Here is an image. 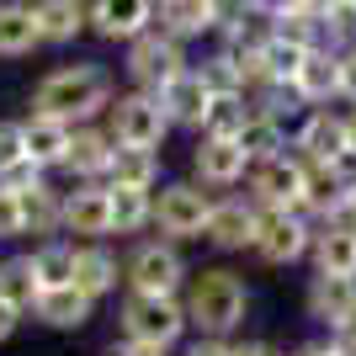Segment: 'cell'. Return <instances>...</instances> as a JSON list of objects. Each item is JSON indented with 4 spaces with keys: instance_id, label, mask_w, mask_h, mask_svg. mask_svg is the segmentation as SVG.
<instances>
[{
    "instance_id": "obj_43",
    "label": "cell",
    "mask_w": 356,
    "mask_h": 356,
    "mask_svg": "<svg viewBox=\"0 0 356 356\" xmlns=\"http://www.w3.org/2000/svg\"><path fill=\"white\" fill-rule=\"evenodd\" d=\"M16 330H22V314H16V309H11V303H0V346L11 341Z\"/></svg>"
},
{
    "instance_id": "obj_20",
    "label": "cell",
    "mask_w": 356,
    "mask_h": 356,
    "mask_svg": "<svg viewBox=\"0 0 356 356\" xmlns=\"http://www.w3.org/2000/svg\"><path fill=\"white\" fill-rule=\"evenodd\" d=\"M74 287L86 298H112L122 287V261L118 250L106 245V239H86V245H74Z\"/></svg>"
},
{
    "instance_id": "obj_36",
    "label": "cell",
    "mask_w": 356,
    "mask_h": 356,
    "mask_svg": "<svg viewBox=\"0 0 356 356\" xmlns=\"http://www.w3.org/2000/svg\"><path fill=\"white\" fill-rule=\"evenodd\" d=\"M16 239H27V229H22V197L0 192V245H16Z\"/></svg>"
},
{
    "instance_id": "obj_31",
    "label": "cell",
    "mask_w": 356,
    "mask_h": 356,
    "mask_svg": "<svg viewBox=\"0 0 356 356\" xmlns=\"http://www.w3.org/2000/svg\"><path fill=\"white\" fill-rule=\"evenodd\" d=\"M149 229H154V192H112V234L134 239V234H149Z\"/></svg>"
},
{
    "instance_id": "obj_18",
    "label": "cell",
    "mask_w": 356,
    "mask_h": 356,
    "mask_svg": "<svg viewBox=\"0 0 356 356\" xmlns=\"http://www.w3.org/2000/svg\"><path fill=\"white\" fill-rule=\"evenodd\" d=\"M112 154H118V138L106 134V122H80V128H74V144H70V160H64L70 186H80V181H106Z\"/></svg>"
},
{
    "instance_id": "obj_26",
    "label": "cell",
    "mask_w": 356,
    "mask_h": 356,
    "mask_svg": "<svg viewBox=\"0 0 356 356\" xmlns=\"http://www.w3.org/2000/svg\"><path fill=\"white\" fill-rule=\"evenodd\" d=\"M22 229H27V239H38V245L64 234V192L54 186V181L22 192Z\"/></svg>"
},
{
    "instance_id": "obj_8",
    "label": "cell",
    "mask_w": 356,
    "mask_h": 356,
    "mask_svg": "<svg viewBox=\"0 0 356 356\" xmlns=\"http://www.w3.org/2000/svg\"><path fill=\"white\" fill-rule=\"evenodd\" d=\"M181 70H192L186 43H176V38L160 32V27H149L144 38H134V43L122 48V74L134 80V90H160V86H170Z\"/></svg>"
},
{
    "instance_id": "obj_42",
    "label": "cell",
    "mask_w": 356,
    "mask_h": 356,
    "mask_svg": "<svg viewBox=\"0 0 356 356\" xmlns=\"http://www.w3.org/2000/svg\"><path fill=\"white\" fill-rule=\"evenodd\" d=\"M234 356H287L277 341H234Z\"/></svg>"
},
{
    "instance_id": "obj_12",
    "label": "cell",
    "mask_w": 356,
    "mask_h": 356,
    "mask_svg": "<svg viewBox=\"0 0 356 356\" xmlns=\"http://www.w3.org/2000/svg\"><path fill=\"white\" fill-rule=\"evenodd\" d=\"M255 229H261V208L239 192H223V197H213L202 245H213V250H223V255H245L255 245Z\"/></svg>"
},
{
    "instance_id": "obj_48",
    "label": "cell",
    "mask_w": 356,
    "mask_h": 356,
    "mask_svg": "<svg viewBox=\"0 0 356 356\" xmlns=\"http://www.w3.org/2000/svg\"><path fill=\"white\" fill-rule=\"evenodd\" d=\"M346 6H351V11H356V0H346Z\"/></svg>"
},
{
    "instance_id": "obj_7",
    "label": "cell",
    "mask_w": 356,
    "mask_h": 356,
    "mask_svg": "<svg viewBox=\"0 0 356 356\" xmlns=\"http://www.w3.org/2000/svg\"><path fill=\"white\" fill-rule=\"evenodd\" d=\"M208 213H213L208 186H197V181H160V192H154V234L176 239V245L202 239Z\"/></svg>"
},
{
    "instance_id": "obj_34",
    "label": "cell",
    "mask_w": 356,
    "mask_h": 356,
    "mask_svg": "<svg viewBox=\"0 0 356 356\" xmlns=\"http://www.w3.org/2000/svg\"><path fill=\"white\" fill-rule=\"evenodd\" d=\"M245 118H250V96H213L202 134H213V138H239Z\"/></svg>"
},
{
    "instance_id": "obj_38",
    "label": "cell",
    "mask_w": 356,
    "mask_h": 356,
    "mask_svg": "<svg viewBox=\"0 0 356 356\" xmlns=\"http://www.w3.org/2000/svg\"><path fill=\"white\" fill-rule=\"evenodd\" d=\"M186 356H234V341H229V335H192V341H186Z\"/></svg>"
},
{
    "instance_id": "obj_2",
    "label": "cell",
    "mask_w": 356,
    "mask_h": 356,
    "mask_svg": "<svg viewBox=\"0 0 356 356\" xmlns=\"http://www.w3.org/2000/svg\"><path fill=\"white\" fill-rule=\"evenodd\" d=\"M181 303H186L192 335H229L234 341L239 330H245V319H250V309H255V293L234 266H202V271L186 277Z\"/></svg>"
},
{
    "instance_id": "obj_41",
    "label": "cell",
    "mask_w": 356,
    "mask_h": 356,
    "mask_svg": "<svg viewBox=\"0 0 356 356\" xmlns=\"http://www.w3.org/2000/svg\"><path fill=\"white\" fill-rule=\"evenodd\" d=\"M102 356H170V351H154V346H138V341H122V335H118Z\"/></svg>"
},
{
    "instance_id": "obj_9",
    "label": "cell",
    "mask_w": 356,
    "mask_h": 356,
    "mask_svg": "<svg viewBox=\"0 0 356 356\" xmlns=\"http://www.w3.org/2000/svg\"><path fill=\"white\" fill-rule=\"evenodd\" d=\"M303 176H309V165L298 160L293 149H282V154H271V160H255V165H250L245 197H250L261 213L303 208Z\"/></svg>"
},
{
    "instance_id": "obj_16",
    "label": "cell",
    "mask_w": 356,
    "mask_h": 356,
    "mask_svg": "<svg viewBox=\"0 0 356 356\" xmlns=\"http://www.w3.org/2000/svg\"><path fill=\"white\" fill-rule=\"evenodd\" d=\"M351 181H356V165H309V176H303V213L314 223L341 218L346 202H351Z\"/></svg>"
},
{
    "instance_id": "obj_46",
    "label": "cell",
    "mask_w": 356,
    "mask_h": 356,
    "mask_svg": "<svg viewBox=\"0 0 356 356\" xmlns=\"http://www.w3.org/2000/svg\"><path fill=\"white\" fill-rule=\"evenodd\" d=\"M346 149H351V165H356V106H346Z\"/></svg>"
},
{
    "instance_id": "obj_44",
    "label": "cell",
    "mask_w": 356,
    "mask_h": 356,
    "mask_svg": "<svg viewBox=\"0 0 356 356\" xmlns=\"http://www.w3.org/2000/svg\"><path fill=\"white\" fill-rule=\"evenodd\" d=\"M287 356H335V346H330V335H319V341H303V346H293Z\"/></svg>"
},
{
    "instance_id": "obj_19",
    "label": "cell",
    "mask_w": 356,
    "mask_h": 356,
    "mask_svg": "<svg viewBox=\"0 0 356 356\" xmlns=\"http://www.w3.org/2000/svg\"><path fill=\"white\" fill-rule=\"evenodd\" d=\"M22 122V144H27V160H38L43 170H64L70 160V144H74V122L64 118H48V112H27Z\"/></svg>"
},
{
    "instance_id": "obj_11",
    "label": "cell",
    "mask_w": 356,
    "mask_h": 356,
    "mask_svg": "<svg viewBox=\"0 0 356 356\" xmlns=\"http://www.w3.org/2000/svg\"><path fill=\"white\" fill-rule=\"evenodd\" d=\"M250 154L239 138H213V134H197L192 144V181L208 186V192H234L250 181Z\"/></svg>"
},
{
    "instance_id": "obj_45",
    "label": "cell",
    "mask_w": 356,
    "mask_h": 356,
    "mask_svg": "<svg viewBox=\"0 0 356 356\" xmlns=\"http://www.w3.org/2000/svg\"><path fill=\"white\" fill-rule=\"evenodd\" d=\"M330 346H335V356H356V325L341 330V335H330Z\"/></svg>"
},
{
    "instance_id": "obj_3",
    "label": "cell",
    "mask_w": 356,
    "mask_h": 356,
    "mask_svg": "<svg viewBox=\"0 0 356 356\" xmlns=\"http://www.w3.org/2000/svg\"><path fill=\"white\" fill-rule=\"evenodd\" d=\"M118 335L154 351H176L192 341V319L181 298H160V293H122L118 298Z\"/></svg>"
},
{
    "instance_id": "obj_40",
    "label": "cell",
    "mask_w": 356,
    "mask_h": 356,
    "mask_svg": "<svg viewBox=\"0 0 356 356\" xmlns=\"http://www.w3.org/2000/svg\"><path fill=\"white\" fill-rule=\"evenodd\" d=\"M255 11L266 16V22H282V16H293V11H303V0H250Z\"/></svg>"
},
{
    "instance_id": "obj_29",
    "label": "cell",
    "mask_w": 356,
    "mask_h": 356,
    "mask_svg": "<svg viewBox=\"0 0 356 356\" xmlns=\"http://www.w3.org/2000/svg\"><path fill=\"white\" fill-rule=\"evenodd\" d=\"M239 144H245L250 160H271V154L293 149V128H287L277 112H266V106L250 102V118H245V128H239Z\"/></svg>"
},
{
    "instance_id": "obj_35",
    "label": "cell",
    "mask_w": 356,
    "mask_h": 356,
    "mask_svg": "<svg viewBox=\"0 0 356 356\" xmlns=\"http://www.w3.org/2000/svg\"><path fill=\"white\" fill-rule=\"evenodd\" d=\"M48 181V170L38 160H16V165H6V170H0V192H32V186H43Z\"/></svg>"
},
{
    "instance_id": "obj_10",
    "label": "cell",
    "mask_w": 356,
    "mask_h": 356,
    "mask_svg": "<svg viewBox=\"0 0 356 356\" xmlns=\"http://www.w3.org/2000/svg\"><path fill=\"white\" fill-rule=\"evenodd\" d=\"M293 154L303 165H351L346 112H335V106H309V112L293 122Z\"/></svg>"
},
{
    "instance_id": "obj_32",
    "label": "cell",
    "mask_w": 356,
    "mask_h": 356,
    "mask_svg": "<svg viewBox=\"0 0 356 356\" xmlns=\"http://www.w3.org/2000/svg\"><path fill=\"white\" fill-rule=\"evenodd\" d=\"M27 255H32V271H38L43 287H70L74 282V239H43Z\"/></svg>"
},
{
    "instance_id": "obj_39",
    "label": "cell",
    "mask_w": 356,
    "mask_h": 356,
    "mask_svg": "<svg viewBox=\"0 0 356 356\" xmlns=\"http://www.w3.org/2000/svg\"><path fill=\"white\" fill-rule=\"evenodd\" d=\"M341 102L356 106V48H346V54H341Z\"/></svg>"
},
{
    "instance_id": "obj_13",
    "label": "cell",
    "mask_w": 356,
    "mask_h": 356,
    "mask_svg": "<svg viewBox=\"0 0 356 356\" xmlns=\"http://www.w3.org/2000/svg\"><path fill=\"white\" fill-rule=\"evenodd\" d=\"M303 314L325 335H341L356 325V277H309L303 287Z\"/></svg>"
},
{
    "instance_id": "obj_37",
    "label": "cell",
    "mask_w": 356,
    "mask_h": 356,
    "mask_svg": "<svg viewBox=\"0 0 356 356\" xmlns=\"http://www.w3.org/2000/svg\"><path fill=\"white\" fill-rule=\"evenodd\" d=\"M16 160H27V144H22V122H6L0 118V170Z\"/></svg>"
},
{
    "instance_id": "obj_30",
    "label": "cell",
    "mask_w": 356,
    "mask_h": 356,
    "mask_svg": "<svg viewBox=\"0 0 356 356\" xmlns=\"http://www.w3.org/2000/svg\"><path fill=\"white\" fill-rule=\"evenodd\" d=\"M38 298H43V282L32 271V255H0V303H11L27 319L38 309Z\"/></svg>"
},
{
    "instance_id": "obj_6",
    "label": "cell",
    "mask_w": 356,
    "mask_h": 356,
    "mask_svg": "<svg viewBox=\"0 0 356 356\" xmlns=\"http://www.w3.org/2000/svg\"><path fill=\"white\" fill-rule=\"evenodd\" d=\"M106 134L118 138V149H160L170 138V118L154 90H118L106 106Z\"/></svg>"
},
{
    "instance_id": "obj_25",
    "label": "cell",
    "mask_w": 356,
    "mask_h": 356,
    "mask_svg": "<svg viewBox=\"0 0 356 356\" xmlns=\"http://www.w3.org/2000/svg\"><path fill=\"white\" fill-rule=\"evenodd\" d=\"M32 16L48 48H64L80 32H90V0H32Z\"/></svg>"
},
{
    "instance_id": "obj_49",
    "label": "cell",
    "mask_w": 356,
    "mask_h": 356,
    "mask_svg": "<svg viewBox=\"0 0 356 356\" xmlns=\"http://www.w3.org/2000/svg\"><path fill=\"white\" fill-rule=\"evenodd\" d=\"M154 6H160V0H154Z\"/></svg>"
},
{
    "instance_id": "obj_33",
    "label": "cell",
    "mask_w": 356,
    "mask_h": 356,
    "mask_svg": "<svg viewBox=\"0 0 356 356\" xmlns=\"http://www.w3.org/2000/svg\"><path fill=\"white\" fill-rule=\"evenodd\" d=\"M314 48L293 43V38H282V32H271L266 43H261V70H266V86H293L298 64L309 59Z\"/></svg>"
},
{
    "instance_id": "obj_24",
    "label": "cell",
    "mask_w": 356,
    "mask_h": 356,
    "mask_svg": "<svg viewBox=\"0 0 356 356\" xmlns=\"http://www.w3.org/2000/svg\"><path fill=\"white\" fill-rule=\"evenodd\" d=\"M90 314H96V298H86L80 287H43V298H38V309H32V319L43 330H59V335H74V330L90 325Z\"/></svg>"
},
{
    "instance_id": "obj_15",
    "label": "cell",
    "mask_w": 356,
    "mask_h": 356,
    "mask_svg": "<svg viewBox=\"0 0 356 356\" xmlns=\"http://www.w3.org/2000/svg\"><path fill=\"white\" fill-rule=\"evenodd\" d=\"M160 96V106H165V118H170V128H186V134H202V122H208V106H213V96L218 90L202 80V70H181L170 86H160L154 90Z\"/></svg>"
},
{
    "instance_id": "obj_4",
    "label": "cell",
    "mask_w": 356,
    "mask_h": 356,
    "mask_svg": "<svg viewBox=\"0 0 356 356\" xmlns=\"http://www.w3.org/2000/svg\"><path fill=\"white\" fill-rule=\"evenodd\" d=\"M192 266L181 255L176 239H138L134 250L122 255V293H160V298H181Z\"/></svg>"
},
{
    "instance_id": "obj_22",
    "label": "cell",
    "mask_w": 356,
    "mask_h": 356,
    "mask_svg": "<svg viewBox=\"0 0 356 356\" xmlns=\"http://www.w3.org/2000/svg\"><path fill=\"white\" fill-rule=\"evenodd\" d=\"M293 90L303 106H335L341 102V54L335 48H314L309 59L298 64Z\"/></svg>"
},
{
    "instance_id": "obj_14",
    "label": "cell",
    "mask_w": 356,
    "mask_h": 356,
    "mask_svg": "<svg viewBox=\"0 0 356 356\" xmlns=\"http://www.w3.org/2000/svg\"><path fill=\"white\" fill-rule=\"evenodd\" d=\"M64 234H74V245L112 239V192H106V181H80V186L64 192Z\"/></svg>"
},
{
    "instance_id": "obj_28",
    "label": "cell",
    "mask_w": 356,
    "mask_h": 356,
    "mask_svg": "<svg viewBox=\"0 0 356 356\" xmlns=\"http://www.w3.org/2000/svg\"><path fill=\"white\" fill-rule=\"evenodd\" d=\"M106 186L112 192H160V149H118Z\"/></svg>"
},
{
    "instance_id": "obj_47",
    "label": "cell",
    "mask_w": 356,
    "mask_h": 356,
    "mask_svg": "<svg viewBox=\"0 0 356 356\" xmlns=\"http://www.w3.org/2000/svg\"><path fill=\"white\" fill-rule=\"evenodd\" d=\"M341 218H351V223H356V181H351V202H346V213H341Z\"/></svg>"
},
{
    "instance_id": "obj_27",
    "label": "cell",
    "mask_w": 356,
    "mask_h": 356,
    "mask_svg": "<svg viewBox=\"0 0 356 356\" xmlns=\"http://www.w3.org/2000/svg\"><path fill=\"white\" fill-rule=\"evenodd\" d=\"M32 48H43L32 0H0V59H27Z\"/></svg>"
},
{
    "instance_id": "obj_23",
    "label": "cell",
    "mask_w": 356,
    "mask_h": 356,
    "mask_svg": "<svg viewBox=\"0 0 356 356\" xmlns=\"http://www.w3.org/2000/svg\"><path fill=\"white\" fill-rule=\"evenodd\" d=\"M154 27L170 32L176 43H197V38L218 32V0H160Z\"/></svg>"
},
{
    "instance_id": "obj_21",
    "label": "cell",
    "mask_w": 356,
    "mask_h": 356,
    "mask_svg": "<svg viewBox=\"0 0 356 356\" xmlns=\"http://www.w3.org/2000/svg\"><path fill=\"white\" fill-rule=\"evenodd\" d=\"M314 277H356V223L351 218H330L314 234Z\"/></svg>"
},
{
    "instance_id": "obj_1",
    "label": "cell",
    "mask_w": 356,
    "mask_h": 356,
    "mask_svg": "<svg viewBox=\"0 0 356 356\" xmlns=\"http://www.w3.org/2000/svg\"><path fill=\"white\" fill-rule=\"evenodd\" d=\"M118 96V80L112 70L96 59H74V64H59L48 70L38 86H32V112H48V118H64V122H96L106 118V106Z\"/></svg>"
},
{
    "instance_id": "obj_5",
    "label": "cell",
    "mask_w": 356,
    "mask_h": 356,
    "mask_svg": "<svg viewBox=\"0 0 356 356\" xmlns=\"http://www.w3.org/2000/svg\"><path fill=\"white\" fill-rule=\"evenodd\" d=\"M314 234H319V223H314L303 208H277V213H261V229H255L250 255L261 261V266L287 271V266H298V261H309Z\"/></svg>"
},
{
    "instance_id": "obj_17",
    "label": "cell",
    "mask_w": 356,
    "mask_h": 356,
    "mask_svg": "<svg viewBox=\"0 0 356 356\" xmlns=\"http://www.w3.org/2000/svg\"><path fill=\"white\" fill-rule=\"evenodd\" d=\"M154 27V0H90V32L106 43H134Z\"/></svg>"
}]
</instances>
